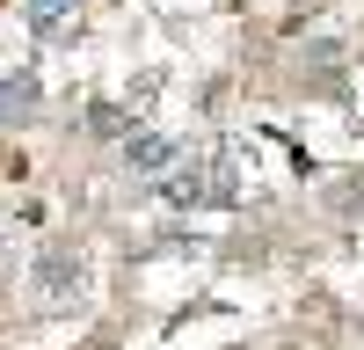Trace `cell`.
Masks as SVG:
<instances>
[{"label":"cell","instance_id":"6da1fadb","mask_svg":"<svg viewBox=\"0 0 364 350\" xmlns=\"http://www.w3.org/2000/svg\"><path fill=\"white\" fill-rule=\"evenodd\" d=\"M182 161V146L168 139V132H154V124H139L132 139H124V168L132 175H146V183H154V175H161V183H168V168Z\"/></svg>","mask_w":364,"mask_h":350},{"label":"cell","instance_id":"7a4b0ae2","mask_svg":"<svg viewBox=\"0 0 364 350\" xmlns=\"http://www.w3.org/2000/svg\"><path fill=\"white\" fill-rule=\"evenodd\" d=\"M37 73H8L0 80V124H29V117H37Z\"/></svg>","mask_w":364,"mask_h":350},{"label":"cell","instance_id":"3957f363","mask_svg":"<svg viewBox=\"0 0 364 350\" xmlns=\"http://www.w3.org/2000/svg\"><path fill=\"white\" fill-rule=\"evenodd\" d=\"M22 15L37 37H73V22H80V0H22Z\"/></svg>","mask_w":364,"mask_h":350},{"label":"cell","instance_id":"277c9868","mask_svg":"<svg viewBox=\"0 0 364 350\" xmlns=\"http://www.w3.org/2000/svg\"><path fill=\"white\" fill-rule=\"evenodd\" d=\"M37 277H44V292H51V299H66V292L80 285V255H66V248H51V255L37 262Z\"/></svg>","mask_w":364,"mask_h":350},{"label":"cell","instance_id":"5b68a950","mask_svg":"<svg viewBox=\"0 0 364 350\" xmlns=\"http://www.w3.org/2000/svg\"><path fill=\"white\" fill-rule=\"evenodd\" d=\"M87 132H102V139H132L139 124H132V117L117 110V102H95V110H87Z\"/></svg>","mask_w":364,"mask_h":350}]
</instances>
